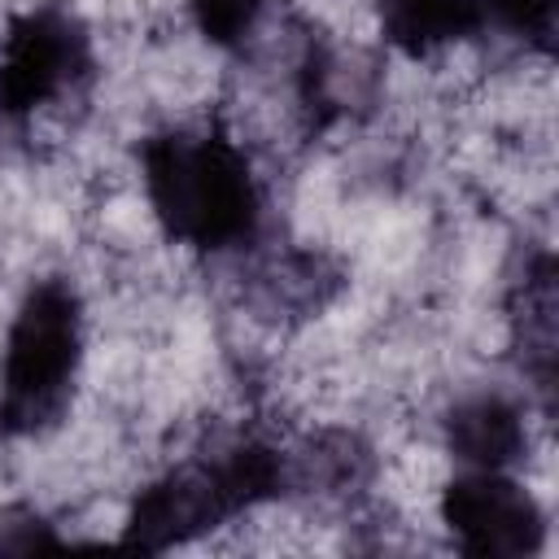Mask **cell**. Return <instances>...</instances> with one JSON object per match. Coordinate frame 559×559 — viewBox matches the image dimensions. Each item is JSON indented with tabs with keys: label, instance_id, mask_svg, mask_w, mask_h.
<instances>
[{
	"label": "cell",
	"instance_id": "cell-1",
	"mask_svg": "<svg viewBox=\"0 0 559 559\" xmlns=\"http://www.w3.org/2000/svg\"><path fill=\"white\" fill-rule=\"evenodd\" d=\"M140 188L157 231L192 253L223 258L258 245L266 192L231 122H170L140 140Z\"/></svg>",
	"mask_w": 559,
	"mask_h": 559
},
{
	"label": "cell",
	"instance_id": "cell-2",
	"mask_svg": "<svg viewBox=\"0 0 559 559\" xmlns=\"http://www.w3.org/2000/svg\"><path fill=\"white\" fill-rule=\"evenodd\" d=\"M87 362V301L66 275H39L17 297L0 341V441H39L74 406Z\"/></svg>",
	"mask_w": 559,
	"mask_h": 559
},
{
	"label": "cell",
	"instance_id": "cell-3",
	"mask_svg": "<svg viewBox=\"0 0 559 559\" xmlns=\"http://www.w3.org/2000/svg\"><path fill=\"white\" fill-rule=\"evenodd\" d=\"M96 79V39L66 4H31L0 35V122L31 131L44 118H66L87 100Z\"/></svg>",
	"mask_w": 559,
	"mask_h": 559
},
{
	"label": "cell",
	"instance_id": "cell-4",
	"mask_svg": "<svg viewBox=\"0 0 559 559\" xmlns=\"http://www.w3.org/2000/svg\"><path fill=\"white\" fill-rule=\"evenodd\" d=\"M437 520L450 546L476 559H524L546 546V511L515 472L459 467L437 489Z\"/></svg>",
	"mask_w": 559,
	"mask_h": 559
},
{
	"label": "cell",
	"instance_id": "cell-5",
	"mask_svg": "<svg viewBox=\"0 0 559 559\" xmlns=\"http://www.w3.org/2000/svg\"><path fill=\"white\" fill-rule=\"evenodd\" d=\"M441 450L459 467L515 472L533 450L528 402L502 389H476L454 397V406L441 415Z\"/></svg>",
	"mask_w": 559,
	"mask_h": 559
},
{
	"label": "cell",
	"instance_id": "cell-6",
	"mask_svg": "<svg viewBox=\"0 0 559 559\" xmlns=\"http://www.w3.org/2000/svg\"><path fill=\"white\" fill-rule=\"evenodd\" d=\"M376 26L384 48L415 66L454 57L489 31L480 0H376Z\"/></svg>",
	"mask_w": 559,
	"mask_h": 559
},
{
	"label": "cell",
	"instance_id": "cell-7",
	"mask_svg": "<svg viewBox=\"0 0 559 559\" xmlns=\"http://www.w3.org/2000/svg\"><path fill=\"white\" fill-rule=\"evenodd\" d=\"M192 31L223 52H245L253 39H262L271 0H183Z\"/></svg>",
	"mask_w": 559,
	"mask_h": 559
},
{
	"label": "cell",
	"instance_id": "cell-8",
	"mask_svg": "<svg viewBox=\"0 0 559 559\" xmlns=\"http://www.w3.org/2000/svg\"><path fill=\"white\" fill-rule=\"evenodd\" d=\"M480 13H485V26L520 39L524 48L528 44H537V48L550 44L555 0H480Z\"/></svg>",
	"mask_w": 559,
	"mask_h": 559
},
{
	"label": "cell",
	"instance_id": "cell-9",
	"mask_svg": "<svg viewBox=\"0 0 559 559\" xmlns=\"http://www.w3.org/2000/svg\"><path fill=\"white\" fill-rule=\"evenodd\" d=\"M44 546H61V537L39 507L31 502L0 507V550H44Z\"/></svg>",
	"mask_w": 559,
	"mask_h": 559
}]
</instances>
